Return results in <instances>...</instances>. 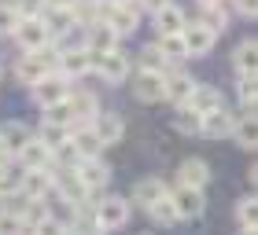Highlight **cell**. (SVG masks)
<instances>
[{
  "mask_svg": "<svg viewBox=\"0 0 258 235\" xmlns=\"http://www.w3.org/2000/svg\"><path fill=\"white\" fill-rule=\"evenodd\" d=\"M254 217H258V202H254V195L240 198V202H236V220H240V224H254Z\"/></svg>",
  "mask_w": 258,
  "mask_h": 235,
  "instance_id": "obj_38",
  "label": "cell"
},
{
  "mask_svg": "<svg viewBox=\"0 0 258 235\" xmlns=\"http://www.w3.org/2000/svg\"><path fill=\"white\" fill-rule=\"evenodd\" d=\"M184 107H192L196 114H207V110L221 107V92L214 85H192V92L184 96Z\"/></svg>",
  "mask_w": 258,
  "mask_h": 235,
  "instance_id": "obj_21",
  "label": "cell"
},
{
  "mask_svg": "<svg viewBox=\"0 0 258 235\" xmlns=\"http://www.w3.org/2000/svg\"><path fill=\"white\" fill-rule=\"evenodd\" d=\"M103 22H107L118 37H125V33H133V30L140 26V11H137L133 0H122V4H111V8H107Z\"/></svg>",
  "mask_w": 258,
  "mask_h": 235,
  "instance_id": "obj_7",
  "label": "cell"
},
{
  "mask_svg": "<svg viewBox=\"0 0 258 235\" xmlns=\"http://www.w3.org/2000/svg\"><path fill=\"white\" fill-rule=\"evenodd\" d=\"M15 155H19V162H22V169H44V166H52V158H55L52 147L44 144V140H33V136L15 151Z\"/></svg>",
  "mask_w": 258,
  "mask_h": 235,
  "instance_id": "obj_17",
  "label": "cell"
},
{
  "mask_svg": "<svg viewBox=\"0 0 258 235\" xmlns=\"http://www.w3.org/2000/svg\"><path fill=\"white\" fill-rule=\"evenodd\" d=\"M181 37H184V44H188V55L196 59V55H210L214 52V41H218V33L214 30H207L203 22H184V30H181Z\"/></svg>",
  "mask_w": 258,
  "mask_h": 235,
  "instance_id": "obj_12",
  "label": "cell"
},
{
  "mask_svg": "<svg viewBox=\"0 0 258 235\" xmlns=\"http://www.w3.org/2000/svg\"><path fill=\"white\" fill-rule=\"evenodd\" d=\"M85 48L89 52H111V48H118V33H114L107 22H92V26H85Z\"/></svg>",
  "mask_w": 258,
  "mask_h": 235,
  "instance_id": "obj_18",
  "label": "cell"
},
{
  "mask_svg": "<svg viewBox=\"0 0 258 235\" xmlns=\"http://www.w3.org/2000/svg\"><path fill=\"white\" fill-rule=\"evenodd\" d=\"M199 22H203L207 30L221 33V30L229 26V15H225V8H221V4H203V19H199Z\"/></svg>",
  "mask_w": 258,
  "mask_h": 235,
  "instance_id": "obj_33",
  "label": "cell"
},
{
  "mask_svg": "<svg viewBox=\"0 0 258 235\" xmlns=\"http://www.w3.org/2000/svg\"><path fill=\"white\" fill-rule=\"evenodd\" d=\"M70 147L78 151V158H96V155H103V140L96 136L92 122H81V125L70 129Z\"/></svg>",
  "mask_w": 258,
  "mask_h": 235,
  "instance_id": "obj_9",
  "label": "cell"
},
{
  "mask_svg": "<svg viewBox=\"0 0 258 235\" xmlns=\"http://www.w3.org/2000/svg\"><path fill=\"white\" fill-rule=\"evenodd\" d=\"M41 19H44V26H48V33H52V37H59L63 30H70V26H74V15H70V8H48V4H44Z\"/></svg>",
  "mask_w": 258,
  "mask_h": 235,
  "instance_id": "obj_29",
  "label": "cell"
},
{
  "mask_svg": "<svg viewBox=\"0 0 258 235\" xmlns=\"http://www.w3.org/2000/svg\"><path fill=\"white\" fill-rule=\"evenodd\" d=\"M11 37L22 44V52H33V48H44V44H52V33L44 26V19H19L15 30H11Z\"/></svg>",
  "mask_w": 258,
  "mask_h": 235,
  "instance_id": "obj_2",
  "label": "cell"
},
{
  "mask_svg": "<svg viewBox=\"0 0 258 235\" xmlns=\"http://www.w3.org/2000/svg\"><path fill=\"white\" fill-rule=\"evenodd\" d=\"M196 81L184 74V70H170V74H162V99H173V103H184V96L192 92Z\"/></svg>",
  "mask_w": 258,
  "mask_h": 235,
  "instance_id": "obj_22",
  "label": "cell"
},
{
  "mask_svg": "<svg viewBox=\"0 0 258 235\" xmlns=\"http://www.w3.org/2000/svg\"><path fill=\"white\" fill-rule=\"evenodd\" d=\"M207 180H210V166L203 158H184L177 166V184L181 187H207Z\"/></svg>",
  "mask_w": 258,
  "mask_h": 235,
  "instance_id": "obj_20",
  "label": "cell"
},
{
  "mask_svg": "<svg viewBox=\"0 0 258 235\" xmlns=\"http://www.w3.org/2000/svg\"><path fill=\"white\" fill-rule=\"evenodd\" d=\"M159 52L170 63H181V59H188V44H184L181 33H159Z\"/></svg>",
  "mask_w": 258,
  "mask_h": 235,
  "instance_id": "obj_28",
  "label": "cell"
},
{
  "mask_svg": "<svg viewBox=\"0 0 258 235\" xmlns=\"http://www.w3.org/2000/svg\"><path fill=\"white\" fill-rule=\"evenodd\" d=\"M140 4H144V8H148V11H159V8H162V4H170V0H140Z\"/></svg>",
  "mask_w": 258,
  "mask_h": 235,
  "instance_id": "obj_43",
  "label": "cell"
},
{
  "mask_svg": "<svg viewBox=\"0 0 258 235\" xmlns=\"http://www.w3.org/2000/svg\"><path fill=\"white\" fill-rule=\"evenodd\" d=\"M67 110H70V129L81 125V122H92L100 110V103L92 92H67Z\"/></svg>",
  "mask_w": 258,
  "mask_h": 235,
  "instance_id": "obj_15",
  "label": "cell"
},
{
  "mask_svg": "<svg viewBox=\"0 0 258 235\" xmlns=\"http://www.w3.org/2000/svg\"><path fill=\"white\" fill-rule=\"evenodd\" d=\"M74 173H78V180L89 187V195L96 191V187H103V184L111 180V169H107V166L100 162V155H96V158H78Z\"/></svg>",
  "mask_w": 258,
  "mask_h": 235,
  "instance_id": "obj_16",
  "label": "cell"
},
{
  "mask_svg": "<svg viewBox=\"0 0 258 235\" xmlns=\"http://www.w3.org/2000/svg\"><path fill=\"white\" fill-rule=\"evenodd\" d=\"M100 4H103V8H111V4H122V0H100Z\"/></svg>",
  "mask_w": 258,
  "mask_h": 235,
  "instance_id": "obj_46",
  "label": "cell"
},
{
  "mask_svg": "<svg viewBox=\"0 0 258 235\" xmlns=\"http://www.w3.org/2000/svg\"><path fill=\"white\" fill-rule=\"evenodd\" d=\"M26 224L19 220V213H11V209H0V235H22Z\"/></svg>",
  "mask_w": 258,
  "mask_h": 235,
  "instance_id": "obj_37",
  "label": "cell"
},
{
  "mask_svg": "<svg viewBox=\"0 0 258 235\" xmlns=\"http://www.w3.org/2000/svg\"><path fill=\"white\" fill-rule=\"evenodd\" d=\"M33 231H37V235H70V228L63 224V220H55L52 213L44 217V220H37V224H33Z\"/></svg>",
  "mask_w": 258,
  "mask_h": 235,
  "instance_id": "obj_39",
  "label": "cell"
},
{
  "mask_svg": "<svg viewBox=\"0 0 258 235\" xmlns=\"http://www.w3.org/2000/svg\"><path fill=\"white\" fill-rule=\"evenodd\" d=\"M92 63H96V52H89V48H70V52H63L59 55V74L67 77V81H74V77H85L89 70H92Z\"/></svg>",
  "mask_w": 258,
  "mask_h": 235,
  "instance_id": "obj_10",
  "label": "cell"
},
{
  "mask_svg": "<svg viewBox=\"0 0 258 235\" xmlns=\"http://www.w3.org/2000/svg\"><path fill=\"white\" fill-rule=\"evenodd\" d=\"M0 74H4V66H0Z\"/></svg>",
  "mask_w": 258,
  "mask_h": 235,
  "instance_id": "obj_48",
  "label": "cell"
},
{
  "mask_svg": "<svg viewBox=\"0 0 258 235\" xmlns=\"http://www.w3.org/2000/svg\"><path fill=\"white\" fill-rule=\"evenodd\" d=\"M92 129H96V136L103 140V147L118 144V140L125 136V122H122V114H114V110H96Z\"/></svg>",
  "mask_w": 258,
  "mask_h": 235,
  "instance_id": "obj_13",
  "label": "cell"
},
{
  "mask_svg": "<svg viewBox=\"0 0 258 235\" xmlns=\"http://www.w3.org/2000/svg\"><path fill=\"white\" fill-rule=\"evenodd\" d=\"M15 22H19L15 4H0V37H8V33L15 30Z\"/></svg>",
  "mask_w": 258,
  "mask_h": 235,
  "instance_id": "obj_40",
  "label": "cell"
},
{
  "mask_svg": "<svg viewBox=\"0 0 258 235\" xmlns=\"http://www.w3.org/2000/svg\"><path fill=\"white\" fill-rule=\"evenodd\" d=\"M162 191H170V187L162 184L159 176H144V180H137V184H133V202H137L140 209H148Z\"/></svg>",
  "mask_w": 258,
  "mask_h": 235,
  "instance_id": "obj_24",
  "label": "cell"
},
{
  "mask_svg": "<svg viewBox=\"0 0 258 235\" xmlns=\"http://www.w3.org/2000/svg\"><path fill=\"white\" fill-rule=\"evenodd\" d=\"M48 191H52V166L22 173V180H19V195L22 198H44Z\"/></svg>",
  "mask_w": 258,
  "mask_h": 235,
  "instance_id": "obj_14",
  "label": "cell"
},
{
  "mask_svg": "<svg viewBox=\"0 0 258 235\" xmlns=\"http://www.w3.org/2000/svg\"><path fill=\"white\" fill-rule=\"evenodd\" d=\"M184 11L177 8V4H162L159 11H155V30L159 33H181L184 30Z\"/></svg>",
  "mask_w": 258,
  "mask_h": 235,
  "instance_id": "obj_25",
  "label": "cell"
},
{
  "mask_svg": "<svg viewBox=\"0 0 258 235\" xmlns=\"http://www.w3.org/2000/svg\"><path fill=\"white\" fill-rule=\"evenodd\" d=\"M236 235H258V231H254V224H240V231H236Z\"/></svg>",
  "mask_w": 258,
  "mask_h": 235,
  "instance_id": "obj_45",
  "label": "cell"
},
{
  "mask_svg": "<svg viewBox=\"0 0 258 235\" xmlns=\"http://www.w3.org/2000/svg\"><path fill=\"white\" fill-rule=\"evenodd\" d=\"M236 96H240V103H243V107H254V96H258L254 70H251V74H240V81H236Z\"/></svg>",
  "mask_w": 258,
  "mask_h": 235,
  "instance_id": "obj_35",
  "label": "cell"
},
{
  "mask_svg": "<svg viewBox=\"0 0 258 235\" xmlns=\"http://www.w3.org/2000/svg\"><path fill=\"white\" fill-rule=\"evenodd\" d=\"M11 176V151L0 147V180H8Z\"/></svg>",
  "mask_w": 258,
  "mask_h": 235,
  "instance_id": "obj_42",
  "label": "cell"
},
{
  "mask_svg": "<svg viewBox=\"0 0 258 235\" xmlns=\"http://www.w3.org/2000/svg\"><path fill=\"white\" fill-rule=\"evenodd\" d=\"M232 125H236V114H229L225 107H214L199 118V133L207 140H221V136H232Z\"/></svg>",
  "mask_w": 258,
  "mask_h": 235,
  "instance_id": "obj_11",
  "label": "cell"
},
{
  "mask_svg": "<svg viewBox=\"0 0 258 235\" xmlns=\"http://www.w3.org/2000/svg\"><path fill=\"white\" fill-rule=\"evenodd\" d=\"M33 99L41 103V107H52V103H59V99H67V92H70V81L63 77V74H44L41 81H33Z\"/></svg>",
  "mask_w": 258,
  "mask_h": 235,
  "instance_id": "obj_5",
  "label": "cell"
},
{
  "mask_svg": "<svg viewBox=\"0 0 258 235\" xmlns=\"http://www.w3.org/2000/svg\"><path fill=\"white\" fill-rule=\"evenodd\" d=\"M199 4H221V0H199Z\"/></svg>",
  "mask_w": 258,
  "mask_h": 235,
  "instance_id": "obj_47",
  "label": "cell"
},
{
  "mask_svg": "<svg viewBox=\"0 0 258 235\" xmlns=\"http://www.w3.org/2000/svg\"><path fill=\"white\" fill-rule=\"evenodd\" d=\"M199 118H203V114H196L192 107L177 103V114H173V129H177L181 136H196V133H199Z\"/></svg>",
  "mask_w": 258,
  "mask_h": 235,
  "instance_id": "obj_32",
  "label": "cell"
},
{
  "mask_svg": "<svg viewBox=\"0 0 258 235\" xmlns=\"http://www.w3.org/2000/svg\"><path fill=\"white\" fill-rule=\"evenodd\" d=\"M48 8H74V0H44Z\"/></svg>",
  "mask_w": 258,
  "mask_h": 235,
  "instance_id": "obj_44",
  "label": "cell"
},
{
  "mask_svg": "<svg viewBox=\"0 0 258 235\" xmlns=\"http://www.w3.org/2000/svg\"><path fill=\"white\" fill-rule=\"evenodd\" d=\"M96 220H100V228H103V231L122 228L125 220H129V198H122V195L103 198V202L96 206Z\"/></svg>",
  "mask_w": 258,
  "mask_h": 235,
  "instance_id": "obj_8",
  "label": "cell"
},
{
  "mask_svg": "<svg viewBox=\"0 0 258 235\" xmlns=\"http://www.w3.org/2000/svg\"><path fill=\"white\" fill-rule=\"evenodd\" d=\"M232 136H236V144L243 151H254V136H258V129H254V107H243V114H236Z\"/></svg>",
  "mask_w": 258,
  "mask_h": 235,
  "instance_id": "obj_23",
  "label": "cell"
},
{
  "mask_svg": "<svg viewBox=\"0 0 258 235\" xmlns=\"http://www.w3.org/2000/svg\"><path fill=\"white\" fill-rule=\"evenodd\" d=\"M37 140H44V144L55 151L59 144H67V140H70V125H63V122H48V118H44V122H41V136H37Z\"/></svg>",
  "mask_w": 258,
  "mask_h": 235,
  "instance_id": "obj_30",
  "label": "cell"
},
{
  "mask_svg": "<svg viewBox=\"0 0 258 235\" xmlns=\"http://www.w3.org/2000/svg\"><path fill=\"white\" fill-rule=\"evenodd\" d=\"M232 63H236L240 74H251V70H254V63H258V44H254V37L243 41V44H236V52H232Z\"/></svg>",
  "mask_w": 258,
  "mask_h": 235,
  "instance_id": "obj_31",
  "label": "cell"
},
{
  "mask_svg": "<svg viewBox=\"0 0 258 235\" xmlns=\"http://www.w3.org/2000/svg\"><path fill=\"white\" fill-rule=\"evenodd\" d=\"M15 11H19V19H37L44 11V0H15Z\"/></svg>",
  "mask_w": 258,
  "mask_h": 235,
  "instance_id": "obj_41",
  "label": "cell"
},
{
  "mask_svg": "<svg viewBox=\"0 0 258 235\" xmlns=\"http://www.w3.org/2000/svg\"><path fill=\"white\" fill-rule=\"evenodd\" d=\"M74 224H78V231L81 235H100L103 228H100V220H96V213H92V209H85V206H74Z\"/></svg>",
  "mask_w": 258,
  "mask_h": 235,
  "instance_id": "obj_34",
  "label": "cell"
},
{
  "mask_svg": "<svg viewBox=\"0 0 258 235\" xmlns=\"http://www.w3.org/2000/svg\"><path fill=\"white\" fill-rule=\"evenodd\" d=\"M52 191H59V195H63V202L78 206V202H85L89 187L78 180L74 166H63V169H52Z\"/></svg>",
  "mask_w": 258,
  "mask_h": 235,
  "instance_id": "obj_4",
  "label": "cell"
},
{
  "mask_svg": "<svg viewBox=\"0 0 258 235\" xmlns=\"http://www.w3.org/2000/svg\"><path fill=\"white\" fill-rule=\"evenodd\" d=\"M170 198H173V209H177V220H196L207 209L203 187H177V191H170Z\"/></svg>",
  "mask_w": 258,
  "mask_h": 235,
  "instance_id": "obj_6",
  "label": "cell"
},
{
  "mask_svg": "<svg viewBox=\"0 0 258 235\" xmlns=\"http://www.w3.org/2000/svg\"><path fill=\"white\" fill-rule=\"evenodd\" d=\"M137 63H140V70H166V59H162V52H159V44H148L144 52L137 55Z\"/></svg>",
  "mask_w": 258,
  "mask_h": 235,
  "instance_id": "obj_36",
  "label": "cell"
},
{
  "mask_svg": "<svg viewBox=\"0 0 258 235\" xmlns=\"http://www.w3.org/2000/svg\"><path fill=\"white\" fill-rule=\"evenodd\" d=\"M55 63H59V52L44 44V48H33V52H26L19 59V63H15V77L22 81V85H33V81H41Z\"/></svg>",
  "mask_w": 258,
  "mask_h": 235,
  "instance_id": "obj_1",
  "label": "cell"
},
{
  "mask_svg": "<svg viewBox=\"0 0 258 235\" xmlns=\"http://www.w3.org/2000/svg\"><path fill=\"white\" fill-rule=\"evenodd\" d=\"M92 70H96L107 85H125V77H129V55H122L118 48L100 52L96 63H92Z\"/></svg>",
  "mask_w": 258,
  "mask_h": 235,
  "instance_id": "obj_3",
  "label": "cell"
},
{
  "mask_svg": "<svg viewBox=\"0 0 258 235\" xmlns=\"http://www.w3.org/2000/svg\"><path fill=\"white\" fill-rule=\"evenodd\" d=\"M148 213H151V220L155 224H162V228H170V224H177V209H173V198H170V191H162L155 202L148 206Z\"/></svg>",
  "mask_w": 258,
  "mask_h": 235,
  "instance_id": "obj_27",
  "label": "cell"
},
{
  "mask_svg": "<svg viewBox=\"0 0 258 235\" xmlns=\"http://www.w3.org/2000/svg\"><path fill=\"white\" fill-rule=\"evenodd\" d=\"M26 140H30V129L22 125V122H4V125H0V147L11 151V155H15Z\"/></svg>",
  "mask_w": 258,
  "mask_h": 235,
  "instance_id": "obj_26",
  "label": "cell"
},
{
  "mask_svg": "<svg viewBox=\"0 0 258 235\" xmlns=\"http://www.w3.org/2000/svg\"><path fill=\"white\" fill-rule=\"evenodd\" d=\"M133 96L140 103H159L162 99V74L159 70H140L133 81Z\"/></svg>",
  "mask_w": 258,
  "mask_h": 235,
  "instance_id": "obj_19",
  "label": "cell"
}]
</instances>
